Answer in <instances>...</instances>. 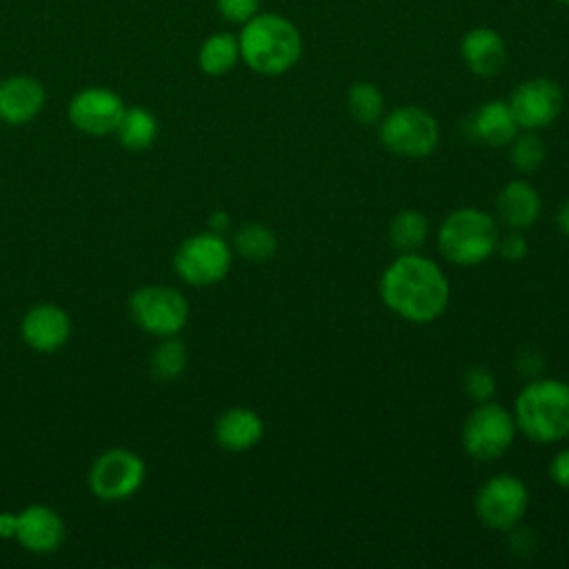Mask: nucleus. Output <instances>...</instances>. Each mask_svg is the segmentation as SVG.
Here are the masks:
<instances>
[{
    "label": "nucleus",
    "instance_id": "nucleus-20",
    "mask_svg": "<svg viewBox=\"0 0 569 569\" xmlns=\"http://www.w3.org/2000/svg\"><path fill=\"white\" fill-rule=\"evenodd\" d=\"M240 60V44L238 36L229 31L211 33L198 49V67L207 76H224L229 73Z\"/></svg>",
    "mask_w": 569,
    "mask_h": 569
},
{
    "label": "nucleus",
    "instance_id": "nucleus-25",
    "mask_svg": "<svg viewBox=\"0 0 569 569\" xmlns=\"http://www.w3.org/2000/svg\"><path fill=\"white\" fill-rule=\"evenodd\" d=\"M184 367H187V349H184V345H182L178 338H173V336L164 338V340L153 349V353H151V358H149V371H151V376H153L156 380H160V382H171V380L180 378L182 371H184Z\"/></svg>",
    "mask_w": 569,
    "mask_h": 569
},
{
    "label": "nucleus",
    "instance_id": "nucleus-28",
    "mask_svg": "<svg viewBox=\"0 0 569 569\" xmlns=\"http://www.w3.org/2000/svg\"><path fill=\"white\" fill-rule=\"evenodd\" d=\"M216 7L227 22L244 24L249 18L258 13L260 0H216Z\"/></svg>",
    "mask_w": 569,
    "mask_h": 569
},
{
    "label": "nucleus",
    "instance_id": "nucleus-11",
    "mask_svg": "<svg viewBox=\"0 0 569 569\" xmlns=\"http://www.w3.org/2000/svg\"><path fill=\"white\" fill-rule=\"evenodd\" d=\"M565 107L562 89L551 78H531L518 84L509 98V109L525 131L549 127Z\"/></svg>",
    "mask_w": 569,
    "mask_h": 569
},
{
    "label": "nucleus",
    "instance_id": "nucleus-15",
    "mask_svg": "<svg viewBox=\"0 0 569 569\" xmlns=\"http://www.w3.org/2000/svg\"><path fill=\"white\" fill-rule=\"evenodd\" d=\"M47 93L38 78L27 73L0 80V120L7 124H27L44 107Z\"/></svg>",
    "mask_w": 569,
    "mask_h": 569
},
{
    "label": "nucleus",
    "instance_id": "nucleus-5",
    "mask_svg": "<svg viewBox=\"0 0 569 569\" xmlns=\"http://www.w3.org/2000/svg\"><path fill=\"white\" fill-rule=\"evenodd\" d=\"M378 136L391 153L409 160H420L436 151L440 142V127L427 109L405 104L382 118Z\"/></svg>",
    "mask_w": 569,
    "mask_h": 569
},
{
    "label": "nucleus",
    "instance_id": "nucleus-7",
    "mask_svg": "<svg viewBox=\"0 0 569 569\" xmlns=\"http://www.w3.org/2000/svg\"><path fill=\"white\" fill-rule=\"evenodd\" d=\"M176 273L193 287L220 282L231 269V247L216 231H202L180 242L173 256Z\"/></svg>",
    "mask_w": 569,
    "mask_h": 569
},
{
    "label": "nucleus",
    "instance_id": "nucleus-2",
    "mask_svg": "<svg viewBox=\"0 0 569 569\" xmlns=\"http://www.w3.org/2000/svg\"><path fill=\"white\" fill-rule=\"evenodd\" d=\"M240 60L260 76H280L289 71L302 53L298 27L276 13H256L238 36Z\"/></svg>",
    "mask_w": 569,
    "mask_h": 569
},
{
    "label": "nucleus",
    "instance_id": "nucleus-21",
    "mask_svg": "<svg viewBox=\"0 0 569 569\" xmlns=\"http://www.w3.org/2000/svg\"><path fill=\"white\" fill-rule=\"evenodd\" d=\"M116 136L124 149L142 151L153 144L158 136V120L144 107H127L118 122Z\"/></svg>",
    "mask_w": 569,
    "mask_h": 569
},
{
    "label": "nucleus",
    "instance_id": "nucleus-12",
    "mask_svg": "<svg viewBox=\"0 0 569 569\" xmlns=\"http://www.w3.org/2000/svg\"><path fill=\"white\" fill-rule=\"evenodd\" d=\"M124 109V100L113 89L84 87L69 100L67 116L78 131L87 136H107L116 133Z\"/></svg>",
    "mask_w": 569,
    "mask_h": 569
},
{
    "label": "nucleus",
    "instance_id": "nucleus-1",
    "mask_svg": "<svg viewBox=\"0 0 569 569\" xmlns=\"http://www.w3.org/2000/svg\"><path fill=\"white\" fill-rule=\"evenodd\" d=\"M451 287L440 264L418 251L400 253L380 278L382 302L402 320L429 325L449 305Z\"/></svg>",
    "mask_w": 569,
    "mask_h": 569
},
{
    "label": "nucleus",
    "instance_id": "nucleus-10",
    "mask_svg": "<svg viewBox=\"0 0 569 569\" xmlns=\"http://www.w3.org/2000/svg\"><path fill=\"white\" fill-rule=\"evenodd\" d=\"M144 482V462L138 453L113 447L100 453L89 471L91 491L107 502L127 500Z\"/></svg>",
    "mask_w": 569,
    "mask_h": 569
},
{
    "label": "nucleus",
    "instance_id": "nucleus-14",
    "mask_svg": "<svg viewBox=\"0 0 569 569\" xmlns=\"http://www.w3.org/2000/svg\"><path fill=\"white\" fill-rule=\"evenodd\" d=\"M22 340L42 353L60 349L71 336V318L58 305H36L20 322Z\"/></svg>",
    "mask_w": 569,
    "mask_h": 569
},
{
    "label": "nucleus",
    "instance_id": "nucleus-18",
    "mask_svg": "<svg viewBox=\"0 0 569 569\" xmlns=\"http://www.w3.org/2000/svg\"><path fill=\"white\" fill-rule=\"evenodd\" d=\"M264 433L262 418L249 407H231L218 416L213 425L216 442L233 453L253 449Z\"/></svg>",
    "mask_w": 569,
    "mask_h": 569
},
{
    "label": "nucleus",
    "instance_id": "nucleus-30",
    "mask_svg": "<svg viewBox=\"0 0 569 569\" xmlns=\"http://www.w3.org/2000/svg\"><path fill=\"white\" fill-rule=\"evenodd\" d=\"M516 367H518V371H520L522 376H527V378H538V376L542 373V369H545V358H542L540 351L527 347V349H522V351L516 356Z\"/></svg>",
    "mask_w": 569,
    "mask_h": 569
},
{
    "label": "nucleus",
    "instance_id": "nucleus-13",
    "mask_svg": "<svg viewBox=\"0 0 569 569\" xmlns=\"http://www.w3.org/2000/svg\"><path fill=\"white\" fill-rule=\"evenodd\" d=\"M13 538L31 553H53L64 540V522L51 507L29 505L16 513Z\"/></svg>",
    "mask_w": 569,
    "mask_h": 569
},
{
    "label": "nucleus",
    "instance_id": "nucleus-9",
    "mask_svg": "<svg viewBox=\"0 0 569 569\" xmlns=\"http://www.w3.org/2000/svg\"><path fill=\"white\" fill-rule=\"evenodd\" d=\"M529 507V489L513 473L491 476L476 493V516L493 531H509L520 525Z\"/></svg>",
    "mask_w": 569,
    "mask_h": 569
},
{
    "label": "nucleus",
    "instance_id": "nucleus-4",
    "mask_svg": "<svg viewBox=\"0 0 569 569\" xmlns=\"http://www.w3.org/2000/svg\"><path fill=\"white\" fill-rule=\"evenodd\" d=\"M500 233L493 216L478 207L451 211L438 229V249L456 267H476L496 253Z\"/></svg>",
    "mask_w": 569,
    "mask_h": 569
},
{
    "label": "nucleus",
    "instance_id": "nucleus-8",
    "mask_svg": "<svg viewBox=\"0 0 569 569\" xmlns=\"http://www.w3.org/2000/svg\"><path fill=\"white\" fill-rule=\"evenodd\" d=\"M129 311L138 327L158 338L180 333L189 318V305L184 296L178 289L164 284H147L136 289L129 300Z\"/></svg>",
    "mask_w": 569,
    "mask_h": 569
},
{
    "label": "nucleus",
    "instance_id": "nucleus-24",
    "mask_svg": "<svg viewBox=\"0 0 569 569\" xmlns=\"http://www.w3.org/2000/svg\"><path fill=\"white\" fill-rule=\"evenodd\" d=\"M347 107H349V113L353 116L356 122H360V124H376V122L382 120L385 96H382V91L373 82L358 80V82H353L349 87Z\"/></svg>",
    "mask_w": 569,
    "mask_h": 569
},
{
    "label": "nucleus",
    "instance_id": "nucleus-31",
    "mask_svg": "<svg viewBox=\"0 0 569 569\" xmlns=\"http://www.w3.org/2000/svg\"><path fill=\"white\" fill-rule=\"evenodd\" d=\"M549 476L551 480L562 487L569 489V449H560L551 462H549Z\"/></svg>",
    "mask_w": 569,
    "mask_h": 569
},
{
    "label": "nucleus",
    "instance_id": "nucleus-19",
    "mask_svg": "<svg viewBox=\"0 0 569 569\" xmlns=\"http://www.w3.org/2000/svg\"><path fill=\"white\" fill-rule=\"evenodd\" d=\"M496 209L509 229L525 231L540 216V193L527 180H511L500 189Z\"/></svg>",
    "mask_w": 569,
    "mask_h": 569
},
{
    "label": "nucleus",
    "instance_id": "nucleus-32",
    "mask_svg": "<svg viewBox=\"0 0 569 569\" xmlns=\"http://www.w3.org/2000/svg\"><path fill=\"white\" fill-rule=\"evenodd\" d=\"M509 533H511V540H509V547H511V551L513 553H518V556H527V553H531L533 551V547H536V540H533V536H531V531H527V529H509Z\"/></svg>",
    "mask_w": 569,
    "mask_h": 569
},
{
    "label": "nucleus",
    "instance_id": "nucleus-33",
    "mask_svg": "<svg viewBox=\"0 0 569 569\" xmlns=\"http://www.w3.org/2000/svg\"><path fill=\"white\" fill-rule=\"evenodd\" d=\"M229 224H231V220H229L227 211H213L211 218H209V231L222 233V231L229 229Z\"/></svg>",
    "mask_w": 569,
    "mask_h": 569
},
{
    "label": "nucleus",
    "instance_id": "nucleus-27",
    "mask_svg": "<svg viewBox=\"0 0 569 569\" xmlns=\"http://www.w3.org/2000/svg\"><path fill=\"white\" fill-rule=\"evenodd\" d=\"M496 378L487 367H471L462 378V389L467 398L476 402H487L496 393Z\"/></svg>",
    "mask_w": 569,
    "mask_h": 569
},
{
    "label": "nucleus",
    "instance_id": "nucleus-16",
    "mask_svg": "<svg viewBox=\"0 0 569 569\" xmlns=\"http://www.w3.org/2000/svg\"><path fill=\"white\" fill-rule=\"evenodd\" d=\"M518 122L505 100H489L480 104L465 122V131L469 140L485 142L489 147H507L516 133Z\"/></svg>",
    "mask_w": 569,
    "mask_h": 569
},
{
    "label": "nucleus",
    "instance_id": "nucleus-22",
    "mask_svg": "<svg viewBox=\"0 0 569 569\" xmlns=\"http://www.w3.org/2000/svg\"><path fill=\"white\" fill-rule=\"evenodd\" d=\"M429 238V220L418 209H405L396 213L389 224V240L400 253L418 251Z\"/></svg>",
    "mask_w": 569,
    "mask_h": 569
},
{
    "label": "nucleus",
    "instance_id": "nucleus-36",
    "mask_svg": "<svg viewBox=\"0 0 569 569\" xmlns=\"http://www.w3.org/2000/svg\"><path fill=\"white\" fill-rule=\"evenodd\" d=\"M558 2H562V4H569V0H558Z\"/></svg>",
    "mask_w": 569,
    "mask_h": 569
},
{
    "label": "nucleus",
    "instance_id": "nucleus-26",
    "mask_svg": "<svg viewBox=\"0 0 569 569\" xmlns=\"http://www.w3.org/2000/svg\"><path fill=\"white\" fill-rule=\"evenodd\" d=\"M509 144H511V151H509L511 164L520 173H533L542 167V162L547 158V147L536 131L516 133V138Z\"/></svg>",
    "mask_w": 569,
    "mask_h": 569
},
{
    "label": "nucleus",
    "instance_id": "nucleus-23",
    "mask_svg": "<svg viewBox=\"0 0 569 569\" xmlns=\"http://www.w3.org/2000/svg\"><path fill=\"white\" fill-rule=\"evenodd\" d=\"M233 249L253 262H262L269 260L271 256H276L278 251V238L276 233L260 222H249L242 224L236 236H233Z\"/></svg>",
    "mask_w": 569,
    "mask_h": 569
},
{
    "label": "nucleus",
    "instance_id": "nucleus-17",
    "mask_svg": "<svg viewBox=\"0 0 569 569\" xmlns=\"http://www.w3.org/2000/svg\"><path fill=\"white\" fill-rule=\"evenodd\" d=\"M460 56L471 73L491 78L507 64V44L498 31L489 27H476L465 33L460 42Z\"/></svg>",
    "mask_w": 569,
    "mask_h": 569
},
{
    "label": "nucleus",
    "instance_id": "nucleus-34",
    "mask_svg": "<svg viewBox=\"0 0 569 569\" xmlns=\"http://www.w3.org/2000/svg\"><path fill=\"white\" fill-rule=\"evenodd\" d=\"M16 533V513L2 511L0 513V538H13Z\"/></svg>",
    "mask_w": 569,
    "mask_h": 569
},
{
    "label": "nucleus",
    "instance_id": "nucleus-3",
    "mask_svg": "<svg viewBox=\"0 0 569 569\" xmlns=\"http://www.w3.org/2000/svg\"><path fill=\"white\" fill-rule=\"evenodd\" d=\"M516 427L533 442L549 445L569 436V382L531 378L516 398Z\"/></svg>",
    "mask_w": 569,
    "mask_h": 569
},
{
    "label": "nucleus",
    "instance_id": "nucleus-35",
    "mask_svg": "<svg viewBox=\"0 0 569 569\" xmlns=\"http://www.w3.org/2000/svg\"><path fill=\"white\" fill-rule=\"evenodd\" d=\"M556 224H558V229H560L565 236H569V200H565V202L560 204V209H558V213H556Z\"/></svg>",
    "mask_w": 569,
    "mask_h": 569
},
{
    "label": "nucleus",
    "instance_id": "nucleus-6",
    "mask_svg": "<svg viewBox=\"0 0 569 569\" xmlns=\"http://www.w3.org/2000/svg\"><path fill=\"white\" fill-rule=\"evenodd\" d=\"M516 431L518 427L511 411L493 400L478 402L462 425V447L469 458L489 462L511 449Z\"/></svg>",
    "mask_w": 569,
    "mask_h": 569
},
{
    "label": "nucleus",
    "instance_id": "nucleus-29",
    "mask_svg": "<svg viewBox=\"0 0 569 569\" xmlns=\"http://www.w3.org/2000/svg\"><path fill=\"white\" fill-rule=\"evenodd\" d=\"M496 251H498L505 260L516 262V260H522V258L527 256L529 242H527V238H525L520 231H511V233H507L505 238L498 240Z\"/></svg>",
    "mask_w": 569,
    "mask_h": 569
}]
</instances>
